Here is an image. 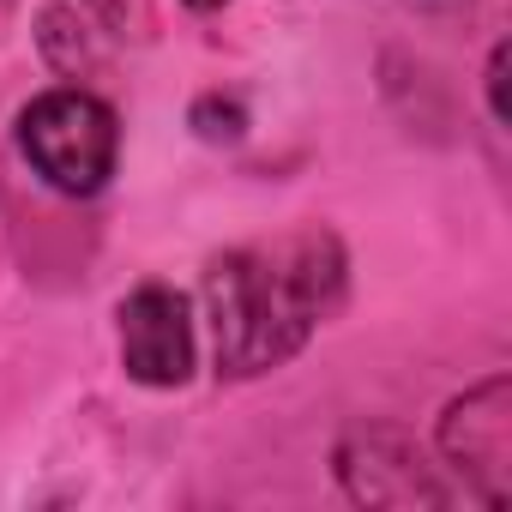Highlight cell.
<instances>
[{
  "mask_svg": "<svg viewBox=\"0 0 512 512\" xmlns=\"http://www.w3.org/2000/svg\"><path fill=\"white\" fill-rule=\"evenodd\" d=\"M344 296V253L326 229L235 247L205 272L217 374L247 380L290 362Z\"/></svg>",
  "mask_w": 512,
  "mask_h": 512,
  "instance_id": "1",
  "label": "cell"
},
{
  "mask_svg": "<svg viewBox=\"0 0 512 512\" xmlns=\"http://www.w3.org/2000/svg\"><path fill=\"white\" fill-rule=\"evenodd\" d=\"M19 145L31 157V169L61 187V193H97L115 175V109L91 91H49L19 115Z\"/></svg>",
  "mask_w": 512,
  "mask_h": 512,
  "instance_id": "2",
  "label": "cell"
},
{
  "mask_svg": "<svg viewBox=\"0 0 512 512\" xmlns=\"http://www.w3.org/2000/svg\"><path fill=\"white\" fill-rule=\"evenodd\" d=\"M440 452L476 482L482 500H506V470H512V386L506 374L482 380L440 416Z\"/></svg>",
  "mask_w": 512,
  "mask_h": 512,
  "instance_id": "3",
  "label": "cell"
},
{
  "mask_svg": "<svg viewBox=\"0 0 512 512\" xmlns=\"http://www.w3.org/2000/svg\"><path fill=\"white\" fill-rule=\"evenodd\" d=\"M121 362L139 386H181L193 374V320L175 290L145 284L121 302Z\"/></svg>",
  "mask_w": 512,
  "mask_h": 512,
  "instance_id": "4",
  "label": "cell"
},
{
  "mask_svg": "<svg viewBox=\"0 0 512 512\" xmlns=\"http://www.w3.org/2000/svg\"><path fill=\"white\" fill-rule=\"evenodd\" d=\"M488 103H494V121H506V49H494L488 61Z\"/></svg>",
  "mask_w": 512,
  "mask_h": 512,
  "instance_id": "5",
  "label": "cell"
},
{
  "mask_svg": "<svg viewBox=\"0 0 512 512\" xmlns=\"http://www.w3.org/2000/svg\"><path fill=\"white\" fill-rule=\"evenodd\" d=\"M187 7H193V13H217V7H223V0H187Z\"/></svg>",
  "mask_w": 512,
  "mask_h": 512,
  "instance_id": "6",
  "label": "cell"
}]
</instances>
